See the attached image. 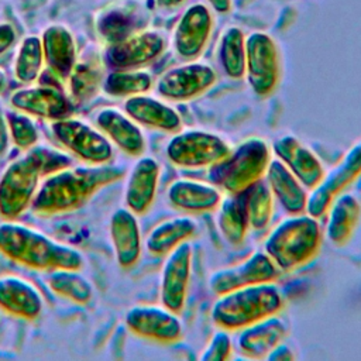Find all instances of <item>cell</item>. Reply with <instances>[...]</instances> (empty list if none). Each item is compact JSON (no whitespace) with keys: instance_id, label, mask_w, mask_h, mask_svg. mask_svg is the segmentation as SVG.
Wrapping results in <instances>:
<instances>
[{"instance_id":"obj_1","label":"cell","mask_w":361,"mask_h":361,"mask_svg":"<svg viewBox=\"0 0 361 361\" xmlns=\"http://www.w3.org/2000/svg\"><path fill=\"white\" fill-rule=\"evenodd\" d=\"M124 169L110 164L69 165L47 175L30 206L38 217L72 213L83 207L100 189L120 180Z\"/></svg>"},{"instance_id":"obj_2","label":"cell","mask_w":361,"mask_h":361,"mask_svg":"<svg viewBox=\"0 0 361 361\" xmlns=\"http://www.w3.org/2000/svg\"><path fill=\"white\" fill-rule=\"evenodd\" d=\"M72 165L71 157L49 145L37 144L13 159L0 175V216L16 220L24 214L47 175Z\"/></svg>"},{"instance_id":"obj_3","label":"cell","mask_w":361,"mask_h":361,"mask_svg":"<svg viewBox=\"0 0 361 361\" xmlns=\"http://www.w3.org/2000/svg\"><path fill=\"white\" fill-rule=\"evenodd\" d=\"M0 254L7 259L34 269H82L85 258L79 250L16 220L0 223Z\"/></svg>"},{"instance_id":"obj_4","label":"cell","mask_w":361,"mask_h":361,"mask_svg":"<svg viewBox=\"0 0 361 361\" xmlns=\"http://www.w3.org/2000/svg\"><path fill=\"white\" fill-rule=\"evenodd\" d=\"M283 307V293L274 282L258 283L219 295L212 306L210 317L217 329L231 333L279 314Z\"/></svg>"},{"instance_id":"obj_5","label":"cell","mask_w":361,"mask_h":361,"mask_svg":"<svg viewBox=\"0 0 361 361\" xmlns=\"http://www.w3.org/2000/svg\"><path fill=\"white\" fill-rule=\"evenodd\" d=\"M323 233L317 217L307 213L289 214L281 220L264 241V252L281 272H292L319 254Z\"/></svg>"},{"instance_id":"obj_6","label":"cell","mask_w":361,"mask_h":361,"mask_svg":"<svg viewBox=\"0 0 361 361\" xmlns=\"http://www.w3.org/2000/svg\"><path fill=\"white\" fill-rule=\"evenodd\" d=\"M271 159L268 142L259 137H250L212 165L207 178L221 192L235 195L264 179Z\"/></svg>"},{"instance_id":"obj_7","label":"cell","mask_w":361,"mask_h":361,"mask_svg":"<svg viewBox=\"0 0 361 361\" xmlns=\"http://www.w3.org/2000/svg\"><path fill=\"white\" fill-rule=\"evenodd\" d=\"M51 134L55 141L82 164L104 165L114 157L113 144L93 124L69 116L51 121Z\"/></svg>"},{"instance_id":"obj_8","label":"cell","mask_w":361,"mask_h":361,"mask_svg":"<svg viewBox=\"0 0 361 361\" xmlns=\"http://www.w3.org/2000/svg\"><path fill=\"white\" fill-rule=\"evenodd\" d=\"M282 76V61L276 41L264 31H254L245 38L244 78L252 93L268 97L275 93Z\"/></svg>"},{"instance_id":"obj_9","label":"cell","mask_w":361,"mask_h":361,"mask_svg":"<svg viewBox=\"0 0 361 361\" xmlns=\"http://www.w3.org/2000/svg\"><path fill=\"white\" fill-rule=\"evenodd\" d=\"M231 151L230 144L219 134L204 130H180L165 147L166 159L185 169L210 168Z\"/></svg>"},{"instance_id":"obj_10","label":"cell","mask_w":361,"mask_h":361,"mask_svg":"<svg viewBox=\"0 0 361 361\" xmlns=\"http://www.w3.org/2000/svg\"><path fill=\"white\" fill-rule=\"evenodd\" d=\"M217 79L213 66L196 59L166 69L154 85L157 94L166 102H190L210 90Z\"/></svg>"},{"instance_id":"obj_11","label":"cell","mask_w":361,"mask_h":361,"mask_svg":"<svg viewBox=\"0 0 361 361\" xmlns=\"http://www.w3.org/2000/svg\"><path fill=\"white\" fill-rule=\"evenodd\" d=\"M168 42L158 30L141 28L124 39L104 47L103 59L109 69H144L162 56Z\"/></svg>"},{"instance_id":"obj_12","label":"cell","mask_w":361,"mask_h":361,"mask_svg":"<svg viewBox=\"0 0 361 361\" xmlns=\"http://www.w3.org/2000/svg\"><path fill=\"white\" fill-rule=\"evenodd\" d=\"M214 28L210 7L204 3H193L179 16L171 35L173 54L182 62L196 61L204 52Z\"/></svg>"},{"instance_id":"obj_13","label":"cell","mask_w":361,"mask_h":361,"mask_svg":"<svg viewBox=\"0 0 361 361\" xmlns=\"http://www.w3.org/2000/svg\"><path fill=\"white\" fill-rule=\"evenodd\" d=\"M361 175V140L357 141L344 157L324 173L322 182L309 193L306 213L320 219L331 202L343 193Z\"/></svg>"},{"instance_id":"obj_14","label":"cell","mask_w":361,"mask_h":361,"mask_svg":"<svg viewBox=\"0 0 361 361\" xmlns=\"http://www.w3.org/2000/svg\"><path fill=\"white\" fill-rule=\"evenodd\" d=\"M124 323L134 336L159 344H175L183 337L179 314L162 305L133 306L127 310Z\"/></svg>"},{"instance_id":"obj_15","label":"cell","mask_w":361,"mask_h":361,"mask_svg":"<svg viewBox=\"0 0 361 361\" xmlns=\"http://www.w3.org/2000/svg\"><path fill=\"white\" fill-rule=\"evenodd\" d=\"M279 272L278 267L264 251H257L235 265L213 272L209 278V288L219 296L238 288L275 282L279 278Z\"/></svg>"},{"instance_id":"obj_16","label":"cell","mask_w":361,"mask_h":361,"mask_svg":"<svg viewBox=\"0 0 361 361\" xmlns=\"http://www.w3.org/2000/svg\"><path fill=\"white\" fill-rule=\"evenodd\" d=\"M10 106L34 118L49 121L69 117L75 111V104L66 90L35 83L14 90L10 96Z\"/></svg>"},{"instance_id":"obj_17","label":"cell","mask_w":361,"mask_h":361,"mask_svg":"<svg viewBox=\"0 0 361 361\" xmlns=\"http://www.w3.org/2000/svg\"><path fill=\"white\" fill-rule=\"evenodd\" d=\"M192 262L193 250L189 241H186L166 254L162 265L159 286L161 305L178 314L183 312L186 305L192 278Z\"/></svg>"},{"instance_id":"obj_18","label":"cell","mask_w":361,"mask_h":361,"mask_svg":"<svg viewBox=\"0 0 361 361\" xmlns=\"http://www.w3.org/2000/svg\"><path fill=\"white\" fill-rule=\"evenodd\" d=\"M107 66L103 59V51L94 45L86 47L78 56V61L65 80L66 93L73 104H86L92 102L103 87Z\"/></svg>"},{"instance_id":"obj_19","label":"cell","mask_w":361,"mask_h":361,"mask_svg":"<svg viewBox=\"0 0 361 361\" xmlns=\"http://www.w3.org/2000/svg\"><path fill=\"white\" fill-rule=\"evenodd\" d=\"M94 126L109 138L113 147L131 158L144 155L147 140L137 124L124 110L113 106L102 107L94 114Z\"/></svg>"},{"instance_id":"obj_20","label":"cell","mask_w":361,"mask_h":361,"mask_svg":"<svg viewBox=\"0 0 361 361\" xmlns=\"http://www.w3.org/2000/svg\"><path fill=\"white\" fill-rule=\"evenodd\" d=\"M161 176V165L154 157L141 155L131 166L124 186V203L137 216L152 207Z\"/></svg>"},{"instance_id":"obj_21","label":"cell","mask_w":361,"mask_h":361,"mask_svg":"<svg viewBox=\"0 0 361 361\" xmlns=\"http://www.w3.org/2000/svg\"><path fill=\"white\" fill-rule=\"evenodd\" d=\"M272 151L307 190H313L322 182L326 173L322 161L296 137L290 134L279 137L274 141Z\"/></svg>"},{"instance_id":"obj_22","label":"cell","mask_w":361,"mask_h":361,"mask_svg":"<svg viewBox=\"0 0 361 361\" xmlns=\"http://www.w3.org/2000/svg\"><path fill=\"white\" fill-rule=\"evenodd\" d=\"M44 309V296L41 290L28 279L14 275H0V310L21 319L35 320Z\"/></svg>"},{"instance_id":"obj_23","label":"cell","mask_w":361,"mask_h":361,"mask_svg":"<svg viewBox=\"0 0 361 361\" xmlns=\"http://www.w3.org/2000/svg\"><path fill=\"white\" fill-rule=\"evenodd\" d=\"M288 334V323L279 314H274L238 330L235 347L245 358L262 360L278 344L283 343Z\"/></svg>"},{"instance_id":"obj_24","label":"cell","mask_w":361,"mask_h":361,"mask_svg":"<svg viewBox=\"0 0 361 361\" xmlns=\"http://www.w3.org/2000/svg\"><path fill=\"white\" fill-rule=\"evenodd\" d=\"M109 234L118 267L133 268L142 254V235L137 214L127 207L116 209L110 217Z\"/></svg>"},{"instance_id":"obj_25","label":"cell","mask_w":361,"mask_h":361,"mask_svg":"<svg viewBox=\"0 0 361 361\" xmlns=\"http://www.w3.org/2000/svg\"><path fill=\"white\" fill-rule=\"evenodd\" d=\"M39 38L47 68L56 79L65 82L79 56L75 35L65 24L54 23L44 28Z\"/></svg>"},{"instance_id":"obj_26","label":"cell","mask_w":361,"mask_h":361,"mask_svg":"<svg viewBox=\"0 0 361 361\" xmlns=\"http://www.w3.org/2000/svg\"><path fill=\"white\" fill-rule=\"evenodd\" d=\"M168 203L185 214H203L217 210L223 200L221 190L210 182L176 179L166 190Z\"/></svg>"},{"instance_id":"obj_27","label":"cell","mask_w":361,"mask_h":361,"mask_svg":"<svg viewBox=\"0 0 361 361\" xmlns=\"http://www.w3.org/2000/svg\"><path fill=\"white\" fill-rule=\"evenodd\" d=\"M124 111L141 127L175 134L182 130V118L166 100L147 93L124 100Z\"/></svg>"},{"instance_id":"obj_28","label":"cell","mask_w":361,"mask_h":361,"mask_svg":"<svg viewBox=\"0 0 361 361\" xmlns=\"http://www.w3.org/2000/svg\"><path fill=\"white\" fill-rule=\"evenodd\" d=\"M94 28L104 47L111 45L142 28L141 10L134 3H113L97 13Z\"/></svg>"},{"instance_id":"obj_29","label":"cell","mask_w":361,"mask_h":361,"mask_svg":"<svg viewBox=\"0 0 361 361\" xmlns=\"http://www.w3.org/2000/svg\"><path fill=\"white\" fill-rule=\"evenodd\" d=\"M264 178L275 202H278L288 214L306 213L309 199L307 189L278 158L271 159Z\"/></svg>"},{"instance_id":"obj_30","label":"cell","mask_w":361,"mask_h":361,"mask_svg":"<svg viewBox=\"0 0 361 361\" xmlns=\"http://www.w3.org/2000/svg\"><path fill=\"white\" fill-rule=\"evenodd\" d=\"M326 237L336 247H344L353 238L360 220L361 203L351 193H340L330 204L327 213Z\"/></svg>"},{"instance_id":"obj_31","label":"cell","mask_w":361,"mask_h":361,"mask_svg":"<svg viewBox=\"0 0 361 361\" xmlns=\"http://www.w3.org/2000/svg\"><path fill=\"white\" fill-rule=\"evenodd\" d=\"M197 231L196 221L189 216H176L158 223L145 238V248L154 257H165Z\"/></svg>"},{"instance_id":"obj_32","label":"cell","mask_w":361,"mask_h":361,"mask_svg":"<svg viewBox=\"0 0 361 361\" xmlns=\"http://www.w3.org/2000/svg\"><path fill=\"white\" fill-rule=\"evenodd\" d=\"M235 195L241 200L250 230H265L271 224L275 210V197L267 182L261 179Z\"/></svg>"},{"instance_id":"obj_33","label":"cell","mask_w":361,"mask_h":361,"mask_svg":"<svg viewBox=\"0 0 361 361\" xmlns=\"http://www.w3.org/2000/svg\"><path fill=\"white\" fill-rule=\"evenodd\" d=\"M245 32L237 25L223 30L217 45V62L221 72L233 80H240L245 73Z\"/></svg>"},{"instance_id":"obj_34","label":"cell","mask_w":361,"mask_h":361,"mask_svg":"<svg viewBox=\"0 0 361 361\" xmlns=\"http://www.w3.org/2000/svg\"><path fill=\"white\" fill-rule=\"evenodd\" d=\"M80 269L58 268L47 272L45 283L52 293L75 305L85 306L93 298L90 281L79 272Z\"/></svg>"},{"instance_id":"obj_35","label":"cell","mask_w":361,"mask_h":361,"mask_svg":"<svg viewBox=\"0 0 361 361\" xmlns=\"http://www.w3.org/2000/svg\"><path fill=\"white\" fill-rule=\"evenodd\" d=\"M154 87V78L145 69H110L102 90L114 99H128L148 93Z\"/></svg>"},{"instance_id":"obj_36","label":"cell","mask_w":361,"mask_h":361,"mask_svg":"<svg viewBox=\"0 0 361 361\" xmlns=\"http://www.w3.org/2000/svg\"><path fill=\"white\" fill-rule=\"evenodd\" d=\"M44 52L38 35H25L17 45L13 59V75L23 85H32L44 69Z\"/></svg>"},{"instance_id":"obj_37","label":"cell","mask_w":361,"mask_h":361,"mask_svg":"<svg viewBox=\"0 0 361 361\" xmlns=\"http://www.w3.org/2000/svg\"><path fill=\"white\" fill-rule=\"evenodd\" d=\"M217 226L223 238L231 245H241L250 231V224L237 195H228L217 207Z\"/></svg>"},{"instance_id":"obj_38","label":"cell","mask_w":361,"mask_h":361,"mask_svg":"<svg viewBox=\"0 0 361 361\" xmlns=\"http://www.w3.org/2000/svg\"><path fill=\"white\" fill-rule=\"evenodd\" d=\"M6 117L8 124L10 141L14 147L21 151H27L39 144V131L34 117L14 109L13 111L6 113Z\"/></svg>"},{"instance_id":"obj_39","label":"cell","mask_w":361,"mask_h":361,"mask_svg":"<svg viewBox=\"0 0 361 361\" xmlns=\"http://www.w3.org/2000/svg\"><path fill=\"white\" fill-rule=\"evenodd\" d=\"M231 354L233 340L230 337V331L217 329L199 358L202 361H226L231 357Z\"/></svg>"},{"instance_id":"obj_40","label":"cell","mask_w":361,"mask_h":361,"mask_svg":"<svg viewBox=\"0 0 361 361\" xmlns=\"http://www.w3.org/2000/svg\"><path fill=\"white\" fill-rule=\"evenodd\" d=\"M17 42V30L10 21H0V56L7 54Z\"/></svg>"},{"instance_id":"obj_41","label":"cell","mask_w":361,"mask_h":361,"mask_svg":"<svg viewBox=\"0 0 361 361\" xmlns=\"http://www.w3.org/2000/svg\"><path fill=\"white\" fill-rule=\"evenodd\" d=\"M10 133L6 113L0 109V158L4 157L10 148Z\"/></svg>"},{"instance_id":"obj_42","label":"cell","mask_w":361,"mask_h":361,"mask_svg":"<svg viewBox=\"0 0 361 361\" xmlns=\"http://www.w3.org/2000/svg\"><path fill=\"white\" fill-rule=\"evenodd\" d=\"M265 358L269 361H292L295 360V354L290 350V347L281 343Z\"/></svg>"},{"instance_id":"obj_43","label":"cell","mask_w":361,"mask_h":361,"mask_svg":"<svg viewBox=\"0 0 361 361\" xmlns=\"http://www.w3.org/2000/svg\"><path fill=\"white\" fill-rule=\"evenodd\" d=\"M204 4L219 14H228L233 8V0H204Z\"/></svg>"},{"instance_id":"obj_44","label":"cell","mask_w":361,"mask_h":361,"mask_svg":"<svg viewBox=\"0 0 361 361\" xmlns=\"http://www.w3.org/2000/svg\"><path fill=\"white\" fill-rule=\"evenodd\" d=\"M186 0H154L155 6L164 11H172L185 4Z\"/></svg>"},{"instance_id":"obj_45","label":"cell","mask_w":361,"mask_h":361,"mask_svg":"<svg viewBox=\"0 0 361 361\" xmlns=\"http://www.w3.org/2000/svg\"><path fill=\"white\" fill-rule=\"evenodd\" d=\"M8 86V78H7V73L0 68V94H3L6 92Z\"/></svg>"},{"instance_id":"obj_46","label":"cell","mask_w":361,"mask_h":361,"mask_svg":"<svg viewBox=\"0 0 361 361\" xmlns=\"http://www.w3.org/2000/svg\"><path fill=\"white\" fill-rule=\"evenodd\" d=\"M0 313H1V310H0ZM0 317H1V316H0Z\"/></svg>"}]
</instances>
